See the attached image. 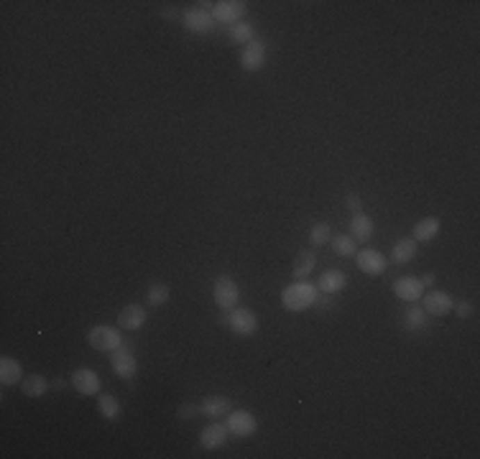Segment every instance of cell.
<instances>
[{
  "mask_svg": "<svg viewBox=\"0 0 480 459\" xmlns=\"http://www.w3.org/2000/svg\"><path fill=\"white\" fill-rule=\"evenodd\" d=\"M317 296H320L317 286H312L309 281H294L292 286H286L281 291V304L283 309L289 311H304L309 306H315Z\"/></svg>",
  "mask_w": 480,
  "mask_h": 459,
  "instance_id": "1",
  "label": "cell"
},
{
  "mask_svg": "<svg viewBox=\"0 0 480 459\" xmlns=\"http://www.w3.org/2000/svg\"><path fill=\"white\" fill-rule=\"evenodd\" d=\"M213 299H215V304H217V309H222V311L235 309L238 301H240V286H238L235 278L225 276V273L215 278Z\"/></svg>",
  "mask_w": 480,
  "mask_h": 459,
  "instance_id": "2",
  "label": "cell"
},
{
  "mask_svg": "<svg viewBox=\"0 0 480 459\" xmlns=\"http://www.w3.org/2000/svg\"><path fill=\"white\" fill-rule=\"evenodd\" d=\"M87 342L92 349H100V352H113L123 345V334L118 332V327L113 324H97L87 332Z\"/></svg>",
  "mask_w": 480,
  "mask_h": 459,
  "instance_id": "3",
  "label": "cell"
},
{
  "mask_svg": "<svg viewBox=\"0 0 480 459\" xmlns=\"http://www.w3.org/2000/svg\"><path fill=\"white\" fill-rule=\"evenodd\" d=\"M222 322H225V324L233 329V334H238V337H251V334L258 329V317H256L253 309H248V306H235V309H230V314H225Z\"/></svg>",
  "mask_w": 480,
  "mask_h": 459,
  "instance_id": "4",
  "label": "cell"
},
{
  "mask_svg": "<svg viewBox=\"0 0 480 459\" xmlns=\"http://www.w3.org/2000/svg\"><path fill=\"white\" fill-rule=\"evenodd\" d=\"M181 24L189 33H199V36L215 33V28H217V21H215L213 13L202 8H187L181 13Z\"/></svg>",
  "mask_w": 480,
  "mask_h": 459,
  "instance_id": "5",
  "label": "cell"
},
{
  "mask_svg": "<svg viewBox=\"0 0 480 459\" xmlns=\"http://www.w3.org/2000/svg\"><path fill=\"white\" fill-rule=\"evenodd\" d=\"M110 367H113V372L123 380H131L135 375V370H138V360H135L133 347H131L128 342H123L118 349H113L110 352Z\"/></svg>",
  "mask_w": 480,
  "mask_h": 459,
  "instance_id": "6",
  "label": "cell"
},
{
  "mask_svg": "<svg viewBox=\"0 0 480 459\" xmlns=\"http://www.w3.org/2000/svg\"><path fill=\"white\" fill-rule=\"evenodd\" d=\"M225 424H228L230 434L238 436V439H248V436H253L256 431H258V419H256L251 411H245V408L230 411Z\"/></svg>",
  "mask_w": 480,
  "mask_h": 459,
  "instance_id": "7",
  "label": "cell"
},
{
  "mask_svg": "<svg viewBox=\"0 0 480 459\" xmlns=\"http://www.w3.org/2000/svg\"><path fill=\"white\" fill-rule=\"evenodd\" d=\"M355 263L365 276H383L388 268V258L383 253H378L373 248H363L355 253Z\"/></svg>",
  "mask_w": 480,
  "mask_h": 459,
  "instance_id": "8",
  "label": "cell"
},
{
  "mask_svg": "<svg viewBox=\"0 0 480 459\" xmlns=\"http://www.w3.org/2000/svg\"><path fill=\"white\" fill-rule=\"evenodd\" d=\"M72 388L77 390L79 396H97L103 388V380L92 367H77L72 372Z\"/></svg>",
  "mask_w": 480,
  "mask_h": 459,
  "instance_id": "9",
  "label": "cell"
},
{
  "mask_svg": "<svg viewBox=\"0 0 480 459\" xmlns=\"http://www.w3.org/2000/svg\"><path fill=\"white\" fill-rule=\"evenodd\" d=\"M245 10H248V6H245L243 0H220V3L213 6V16L217 24L233 26L238 21H243Z\"/></svg>",
  "mask_w": 480,
  "mask_h": 459,
  "instance_id": "10",
  "label": "cell"
},
{
  "mask_svg": "<svg viewBox=\"0 0 480 459\" xmlns=\"http://www.w3.org/2000/svg\"><path fill=\"white\" fill-rule=\"evenodd\" d=\"M266 64V41L263 39H253L248 46L243 49L240 54V67L245 71H260Z\"/></svg>",
  "mask_w": 480,
  "mask_h": 459,
  "instance_id": "11",
  "label": "cell"
},
{
  "mask_svg": "<svg viewBox=\"0 0 480 459\" xmlns=\"http://www.w3.org/2000/svg\"><path fill=\"white\" fill-rule=\"evenodd\" d=\"M146 319H149V311L143 309L141 304H128V306H123L118 311V327L120 329H128V332L141 329L146 324Z\"/></svg>",
  "mask_w": 480,
  "mask_h": 459,
  "instance_id": "12",
  "label": "cell"
},
{
  "mask_svg": "<svg viewBox=\"0 0 480 459\" xmlns=\"http://www.w3.org/2000/svg\"><path fill=\"white\" fill-rule=\"evenodd\" d=\"M228 436H230L228 424L213 421V424H207V426L199 431V444H202L205 449H220V447H225Z\"/></svg>",
  "mask_w": 480,
  "mask_h": 459,
  "instance_id": "13",
  "label": "cell"
},
{
  "mask_svg": "<svg viewBox=\"0 0 480 459\" xmlns=\"http://www.w3.org/2000/svg\"><path fill=\"white\" fill-rule=\"evenodd\" d=\"M394 293L402 301H419L424 296V284L417 276H402L394 281Z\"/></svg>",
  "mask_w": 480,
  "mask_h": 459,
  "instance_id": "14",
  "label": "cell"
},
{
  "mask_svg": "<svg viewBox=\"0 0 480 459\" xmlns=\"http://www.w3.org/2000/svg\"><path fill=\"white\" fill-rule=\"evenodd\" d=\"M233 411V401L225 396H205L199 401V413L207 419H220Z\"/></svg>",
  "mask_w": 480,
  "mask_h": 459,
  "instance_id": "15",
  "label": "cell"
},
{
  "mask_svg": "<svg viewBox=\"0 0 480 459\" xmlns=\"http://www.w3.org/2000/svg\"><path fill=\"white\" fill-rule=\"evenodd\" d=\"M452 296L447 291H429L424 293V311L432 314V317H445L452 311Z\"/></svg>",
  "mask_w": 480,
  "mask_h": 459,
  "instance_id": "16",
  "label": "cell"
},
{
  "mask_svg": "<svg viewBox=\"0 0 480 459\" xmlns=\"http://www.w3.org/2000/svg\"><path fill=\"white\" fill-rule=\"evenodd\" d=\"M427 327H429V314H427L424 309H419V306H409V309H404L402 314V329L404 332H427Z\"/></svg>",
  "mask_w": 480,
  "mask_h": 459,
  "instance_id": "17",
  "label": "cell"
},
{
  "mask_svg": "<svg viewBox=\"0 0 480 459\" xmlns=\"http://www.w3.org/2000/svg\"><path fill=\"white\" fill-rule=\"evenodd\" d=\"M347 286V276L342 273V270L338 268H330V270H324L322 278H320V284H317V291L320 293H340L342 288Z\"/></svg>",
  "mask_w": 480,
  "mask_h": 459,
  "instance_id": "18",
  "label": "cell"
},
{
  "mask_svg": "<svg viewBox=\"0 0 480 459\" xmlns=\"http://www.w3.org/2000/svg\"><path fill=\"white\" fill-rule=\"evenodd\" d=\"M350 238L355 243H368L373 238V220L365 212H355L350 220Z\"/></svg>",
  "mask_w": 480,
  "mask_h": 459,
  "instance_id": "19",
  "label": "cell"
},
{
  "mask_svg": "<svg viewBox=\"0 0 480 459\" xmlns=\"http://www.w3.org/2000/svg\"><path fill=\"white\" fill-rule=\"evenodd\" d=\"M442 230V220L440 217H424V220H419L417 225H414V230H411V238L417 240V243H429V240L437 238V232Z\"/></svg>",
  "mask_w": 480,
  "mask_h": 459,
  "instance_id": "20",
  "label": "cell"
},
{
  "mask_svg": "<svg viewBox=\"0 0 480 459\" xmlns=\"http://www.w3.org/2000/svg\"><path fill=\"white\" fill-rule=\"evenodd\" d=\"M315 268H317L315 250H299V253H297V258H294V268H292L294 281H307V276Z\"/></svg>",
  "mask_w": 480,
  "mask_h": 459,
  "instance_id": "21",
  "label": "cell"
},
{
  "mask_svg": "<svg viewBox=\"0 0 480 459\" xmlns=\"http://www.w3.org/2000/svg\"><path fill=\"white\" fill-rule=\"evenodd\" d=\"M414 258H417V240L414 238L396 240L394 248H391V261L396 266H404V263H411Z\"/></svg>",
  "mask_w": 480,
  "mask_h": 459,
  "instance_id": "22",
  "label": "cell"
},
{
  "mask_svg": "<svg viewBox=\"0 0 480 459\" xmlns=\"http://www.w3.org/2000/svg\"><path fill=\"white\" fill-rule=\"evenodd\" d=\"M21 380H24V367H21V363H18L16 357L6 355L0 360V383H3V386H16Z\"/></svg>",
  "mask_w": 480,
  "mask_h": 459,
  "instance_id": "23",
  "label": "cell"
},
{
  "mask_svg": "<svg viewBox=\"0 0 480 459\" xmlns=\"http://www.w3.org/2000/svg\"><path fill=\"white\" fill-rule=\"evenodd\" d=\"M97 411H100V416H103L105 421H120L123 406H120L118 398L110 396V393H100V396H97Z\"/></svg>",
  "mask_w": 480,
  "mask_h": 459,
  "instance_id": "24",
  "label": "cell"
},
{
  "mask_svg": "<svg viewBox=\"0 0 480 459\" xmlns=\"http://www.w3.org/2000/svg\"><path fill=\"white\" fill-rule=\"evenodd\" d=\"M47 390H49V380L44 375H39V372H33V375L21 380V393L28 398H41Z\"/></svg>",
  "mask_w": 480,
  "mask_h": 459,
  "instance_id": "25",
  "label": "cell"
},
{
  "mask_svg": "<svg viewBox=\"0 0 480 459\" xmlns=\"http://www.w3.org/2000/svg\"><path fill=\"white\" fill-rule=\"evenodd\" d=\"M228 39L233 44H240V46H248L253 39H256V28H253L248 21H238V24L228 26Z\"/></svg>",
  "mask_w": 480,
  "mask_h": 459,
  "instance_id": "26",
  "label": "cell"
},
{
  "mask_svg": "<svg viewBox=\"0 0 480 459\" xmlns=\"http://www.w3.org/2000/svg\"><path fill=\"white\" fill-rule=\"evenodd\" d=\"M330 245L335 250V255H340V258H355V253H358V243L350 235H335L330 240Z\"/></svg>",
  "mask_w": 480,
  "mask_h": 459,
  "instance_id": "27",
  "label": "cell"
},
{
  "mask_svg": "<svg viewBox=\"0 0 480 459\" xmlns=\"http://www.w3.org/2000/svg\"><path fill=\"white\" fill-rule=\"evenodd\" d=\"M169 296H172V291H169L166 284H151L149 291H146V304L156 309V306H164L166 301H169Z\"/></svg>",
  "mask_w": 480,
  "mask_h": 459,
  "instance_id": "28",
  "label": "cell"
},
{
  "mask_svg": "<svg viewBox=\"0 0 480 459\" xmlns=\"http://www.w3.org/2000/svg\"><path fill=\"white\" fill-rule=\"evenodd\" d=\"M332 240V230L327 222H317V225H312V230H309V245L312 248H322L327 245Z\"/></svg>",
  "mask_w": 480,
  "mask_h": 459,
  "instance_id": "29",
  "label": "cell"
},
{
  "mask_svg": "<svg viewBox=\"0 0 480 459\" xmlns=\"http://www.w3.org/2000/svg\"><path fill=\"white\" fill-rule=\"evenodd\" d=\"M176 416H179L181 421L197 419V416H202V413H199V404H181L179 411H176Z\"/></svg>",
  "mask_w": 480,
  "mask_h": 459,
  "instance_id": "30",
  "label": "cell"
},
{
  "mask_svg": "<svg viewBox=\"0 0 480 459\" xmlns=\"http://www.w3.org/2000/svg\"><path fill=\"white\" fill-rule=\"evenodd\" d=\"M315 306L320 311H330L332 306H335V296H332V293H320L315 301Z\"/></svg>",
  "mask_w": 480,
  "mask_h": 459,
  "instance_id": "31",
  "label": "cell"
},
{
  "mask_svg": "<svg viewBox=\"0 0 480 459\" xmlns=\"http://www.w3.org/2000/svg\"><path fill=\"white\" fill-rule=\"evenodd\" d=\"M452 309L460 319H467L472 314V304L470 301H457V304H452Z\"/></svg>",
  "mask_w": 480,
  "mask_h": 459,
  "instance_id": "32",
  "label": "cell"
},
{
  "mask_svg": "<svg viewBox=\"0 0 480 459\" xmlns=\"http://www.w3.org/2000/svg\"><path fill=\"white\" fill-rule=\"evenodd\" d=\"M345 209H350V212H361L363 209V199H361V194H347L345 197Z\"/></svg>",
  "mask_w": 480,
  "mask_h": 459,
  "instance_id": "33",
  "label": "cell"
},
{
  "mask_svg": "<svg viewBox=\"0 0 480 459\" xmlns=\"http://www.w3.org/2000/svg\"><path fill=\"white\" fill-rule=\"evenodd\" d=\"M161 18H169V21H179V10H174V8H161Z\"/></svg>",
  "mask_w": 480,
  "mask_h": 459,
  "instance_id": "34",
  "label": "cell"
},
{
  "mask_svg": "<svg viewBox=\"0 0 480 459\" xmlns=\"http://www.w3.org/2000/svg\"><path fill=\"white\" fill-rule=\"evenodd\" d=\"M422 284H424V288H427V286H432L434 284V273H424V276H422Z\"/></svg>",
  "mask_w": 480,
  "mask_h": 459,
  "instance_id": "35",
  "label": "cell"
}]
</instances>
